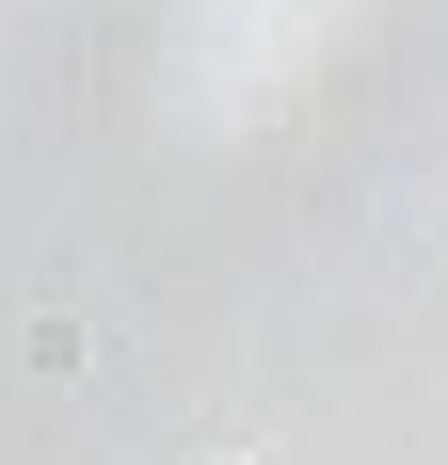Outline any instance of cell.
<instances>
[{
  "instance_id": "obj_2",
  "label": "cell",
  "mask_w": 448,
  "mask_h": 465,
  "mask_svg": "<svg viewBox=\"0 0 448 465\" xmlns=\"http://www.w3.org/2000/svg\"><path fill=\"white\" fill-rule=\"evenodd\" d=\"M433 209H448V177H433Z\"/></svg>"
},
{
  "instance_id": "obj_1",
  "label": "cell",
  "mask_w": 448,
  "mask_h": 465,
  "mask_svg": "<svg viewBox=\"0 0 448 465\" xmlns=\"http://www.w3.org/2000/svg\"><path fill=\"white\" fill-rule=\"evenodd\" d=\"M209 465H257V450H209Z\"/></svg>"
}]
</instances>
